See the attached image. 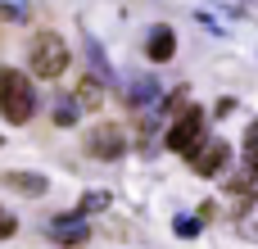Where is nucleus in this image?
I'll return each instance as SVG.
<instances>
[{"label": "nucleus", "instance_id": "10", "mask_svg": "<svg viewBox=\"0 0 258 249\" xmlns=\"http://www.w3.org/2000/svg\"><path fill=\"white\" fill-rule=\"evenodd\" d=\"M82 109H95L100 100H104V82L100 77H77V95H73Z\"/></svg>", "mask_w": 258, "mask_h": 249}, {"label": "nucleus", "instance_id": "3", "mask_svg": "<svg viewBox=\"0 0 258 249\" xmlns=\"http://www.w3.org/2000/svg\"><path fill=\"white\" fill-rule=\"evenodd\" d=\"M27 64H32V73H36L41 82H54V77L68 73L73 50H68V41H63L59 32H41V36L32 41V50H27Z\"/></svg>", "mask_w": 258, "mask_h": 249}, {"label": "nucleus", "instance_id": "11", "mask_svg": "<svg viewBox=\"0 0 258 249\" xmlns=\"http://www.w3.org/2000/svg\"><path fill=\"white\" fill-rule=\"evenodd\" d=\"M100 209H109V191H86V195H82V204H77V218L100 213Z\"/></svg>", "mask_w": 258, "mask_h": 249}, {"label": "nucleus", "instance_id": "9", "mask_svg": "<svg viewBox=\"0 0 258 249\" xmlns=\"http://www.w3.org/2000/svg\"><path fill=\"white\" fill-rule=\"evenodd\" d=\"M5 186L18 191V195H45L50 191V181L41 172H5Z\"/></svg>", "mask_w": 258, "mask_h": 249}, {"label": "nucleus", "instance_id": "14", "mask_svg": "<svg viewBox=\"0 0 258 249\" xmlns=\"http://www.w3.org/2000/svg\"><path fill=\"white\" fill-rule=\"evenodd\" d=\"M86 54H91V64L100 68V82H113V73H109V64H104V50H100V41H86Z\"/></svg>", "mask_w": 258, "mask_h": 249}, {"label": "nucleus", "instance_id": "8", "mask_svg": "<svg viewBox=\"0 0 258 249\" xmlns=\"http://www.w3.org/2000/svg\"><path fill=\"white\" fill-rule=\"evenodd\" d=\"M122 91H127L132 109H150V104H159V82H154V77H132Z\"/></svg>", "mask_w": 258, "mask_h": 249}, {"label": "nucleus", "instance_id": "6", "mask_svg": "<svg viewBox=\"0 0 258 249\" xmlns=\"http://www.w3.org/2000/svg\"><path fill=\"white\" fill-rule=\"evenodd\" d=\"M190 168H195V177H222L231 168V145L227 141H204V150L190 159Z\"/></svg>", "mask_w": 258, "mask_h": 249}, {"label": "nucleus", "instance_id": "5", "mask_svg": "<svg viewBox=\"0 0 258 249\" xmlns=\"http://www.w3.org/2000/svg\"><path fill=\"white\" fill-rule=\"evenodd\" d=\"M45 236H50L54 245L77 249V245H86V240H91V227H86V218H77V213H59V218H50V222H45Z\"/></svg>", "mask_w": 258, "mask_h": 249}, {"label": "nucleus", "instance_id": "13", "mask_svg": "<svg viewBox=\"0 0 258 249\" xmlns=\"http://www.w3.org/2000/svg\"><path fill=\"white\" fill-rule=\"evenodd\" d=\"M172 231H177L181 240H195L204 227H200V218H190V213H177V218H172Z\"/></svg>", "mask_w": 258, "mask_h": 249}, {"label": "nucleus", "instance_id": "12", "mask_svg": "<svg viewBox=\"0 0 258 249\" xmlns=\"http://www.w3.org/2000/svg\"><path fill=\"white\" fill-rule=\"evenodd\" d=\"M77 118H82V104H77V100H59V104H54V122H59V127H73Z\"/></svg>", "mask_w": 258, "mask_h": 249}, {"label": "nucleus", "instance_id": "2", "mask_svg": "<svg viewBox=\"0 0 258 249\" xmlns=\"http://www.w3.org/2000/svg\"><path fill=\"white\" fill-rule=\"evenodd\" d=\"M0 113H5V122H14V127L32 122V113H36V82H32L27 73L0 68Z\"/></svg>", "mask_w": 258, "mask_h": 249}, {"label": "nucleus", "instance_id": "4", "mask_svg": "<svg viewBox=\"0 0 258 249\" xmlns=\"http://www.w3.org/2000/svg\"><path fill=\"white\" fill-rule=\"evenodd\" d=\"M86 154L100 159V163L122 159V154H127V132H122L118 122H100V127H91V136H86Z\"/></svg>", "mask_w": 258, "mask_h": 249}, {"label": "nucleus", "instance_id": "15", "mask_svg": "<svg viewBox=\"0 0 258 249\" xmlns=\"http://www.w3.org/2000/svg\"><path fill=\"white\" fill-rule=\"evenodd\" d=\"M14 231H18V222H14V213H5V209H0V240H9Z\"/></svg>", "mask_w": 258, "mask_h": 249}, {"label": "nucleus", "instance_id": "16", "mask_svg": "<svg viewBox=\"0 0 258 249\" xmlns=\"http://www.w3.org/2000/svg\"><path fill=\"white\" fill-rule=\"evenodd\" d=\"M245 150L258 154V122H249V132H245Z\"/></svg>", "mask_w": 258, "mask_h": 249}, {"label": "nucleus", "instance_id": "7", "mask_svg": "<svg viewBox=\"0 0 258 249\" xmlns=\"http://www.w3.org/2000/svg\"><path fill=\"white\" fill-rule=\"evenodd\" d=\"M172 54H177V32H172L168 23H154L150 36H145V59H150V64H168Z\"/></svg>", "mask_w": 258, "mask_h": 249}, {"label": "nucleus", "instance_id": "18", "mask_svg": "<svg viewBox=\"0 0 258 249\" xmlns=\"http://www.w3.org/2000/svg\"><path fill=\"white\" fill-rule=\"evenodd\" d=\"M0 145H5V136H0Z\"/></svg>", "mask_w": 258, "mask_h": 249}, {"label": "nucleus", "instance_id": "1", "mask_svg": "<svg viewBox=\"0 0 258 249\" xmlns=\"http://www.w3.org/2000/svg\"><path fill=\"white\" fill-rule=\"evenodd\" d=\"M204 132H209V113L186 100V109L172 113V127L163 132V145H168L172 154H181V159H195V154L204 150Z\"/></svg>", "mask_w": 258, "mask_h": 249}, {"label": "nucleus", "instance_id": "17", "mask_svg": "<svg viewBox=\"0 0 258 249\" xmlns=\"http://www.w3.org/2000/svg\"><path fill=\"white\" fill-rule=\"evenodd\" d=\"M0 14H5L9 23H23V5H0Z\"/></svg>", "mask_w": 258, "mask_h": 249}]
</instances>
